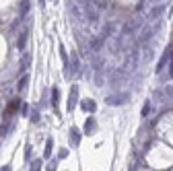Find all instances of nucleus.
Instances as JSON below:
<instances>
[{
  "label": "nucleus",
  "mask_w": 173,
  "mask_h": 171,
  "mask_svg": "<svg viewBox=\"0 0 173 171\" xmlns=\"http://www.w3.org/2000/svg\"><path fill=\"white\" fill-rule=\"evenodd\" d=\"M74 103H76V87H72V91H70V101H68V109L74 107Z\"/></svg>",
  "instance_id": "nucleus-1"
},
{
  "label": "nucleus",
  "mask_w": 173,
  "mask_h": 171,
  "mask_svg": "<svg viewBox=\"0 0 173 171\" xmlns=\"http://www.w3.org/2000/svg\"><path fill=\"white\" fill-rule=\"evenodd\" d=\"M27 33H29V31L25 29L23 33H21V37H19V50H23V47H25V41H27Z\"/></svg>",
  "instance_id": "nucleus-2"
},
{
  "label": "nucleus",
  "mask_w": 173,
  "mask_h": 171,
  "mask_svg": "<svg viewBox=\"0 0 173 171\" xmlns=\"http://www.w3.org/2000/svg\"><path fill=\"white\" fill-rule=\"evenodd\" d=\"M60 56H62V60H64V66H68V54H66V50H64V46L60 47Z\"/></svg>",
  "instance_id": "nucleus-4"
},
{
  "label": "nucleus",
  "mask_w": 173,
  "mask_h": 171,
  "mask_svg": "<svg viewBox=\"0 0 173 171\" xmlns=\"http://www.w3.org/2000/svg\"><path fill=\"white\" fill-rule=\"evenodd\" d=\"M39 2H41V4H46V0H39Z\"/></svg>",
  "instance_id": "nucleus-10"
},
{
  "label": "nucleus",
  "mask_w": 173,
  "mask_h": 171,
  "mask_svg": "<svg viewBox=\"0 0 173 171\" xmlns=\"http://www.w3.org/2000/svg\"><path fill=\"white\" fill-rule=\"evenodd\" d=\"M50 153H52V138L47 140V144H46V157L50 155Z\"/></svg>",
  "instance_id": "nucleus-6"
},
{
  "label": "nucleus",
  "mask_w": 173,
  "mask_h": 171,
  "mask_svg": "<svg viewBox=\"0 0 173 171\" xmlns=\"http://www.w3.org/2000/svg\"><path fill=\"white\" fill-rule=\"evenodd\" d=\"M25 85H27V76H23V79H21V82H19V89H25Z\"/></svg>",
  "instance_id": "nucleus-7"
},
{
  "label": "nucleus",
  "mask_w": 173,
  "mask_h": 171,
  "mask_svg": "<svg viewBox=\"0 0 173 171\" xmlns=\"http://www.w3.org/2000/svg\"><path fill=\"white\" fill-rule=\"evenodd\" d=\"M39 165H41V163H39V161H35L33 167H31V171H39Z\"/></svg>",
  "instance_id": "nucleus-8"
},
{
  "label": "nucleus",
  "mask_w": 173,
  "mask_h": 171,
  "mask_svg": "<svg viewBox=\"0 0 173 171\" xmlns=\"http://www.w3.org/2000/svg\"><path fill=\"white\" fill-rule=\"evenodd\" d=\"M17 107H19V99H14V101H12L11 105H8V109H6V115H11L12 111H14V109H17Z\"/></svg>",
  "instance_id": "nucleus-3"
},
{
  "label": "nucleus",
  "mask_w": 173,
  "mask_h": 171,
  "mask_svg": "<svg viewBox=\"0 0 173 171\" xmlns=\"http://www.w3.org/2000/svg\"><path fill=\"white\" fill-rule=\"evenodd\" d=\"M29 60H31V56H29V54H25V56H23V60H21V64H23L21 68H27V64H29Z\"/></svg>",
  "instance_id": "nucleus-5"
},
{
  "label": "nucleus",
  "mask_w": 173,
  "mask_h": 171,
  "mask_svg": "<svg viewBox=\"0 0 173 171\" xmlns=\"http://www.w3.org/2000/svg\"><path fill=\"white\" fill-rule=\"evenodd\" d=\"M52 101H54V105L58 103V91H56V89H54V99H52Z\"/></svg>",
  "instance_id": "nucleus-9"
}]
</instances>
